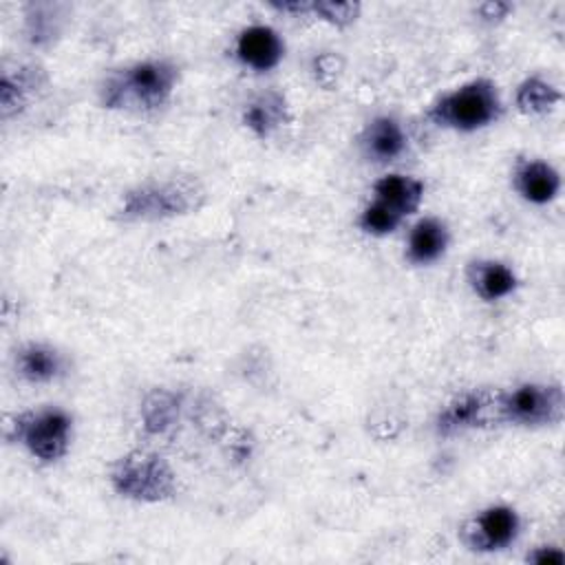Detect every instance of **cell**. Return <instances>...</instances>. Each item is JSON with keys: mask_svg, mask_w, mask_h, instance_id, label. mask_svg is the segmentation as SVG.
I'll return each mask as SVG.
<instances>
[{"mask_svg": "<svg viewBox=\"0 0 565 565\" xmlns=\"http://www.w3.org/2000/svg\"><path fill=\"white\" fill-rule=\"evenodd\" d=\"M179 66L170 60H143L110 71L99 84V104L108 110L157 113L174 95Z\"/></svg>", "mask_w": 565, "mask_h": 565, "instance_id": "1", "label": "cell"}, {"mask_svg": "<svg viewBox=\"0 0 565 565\" xmlns=\"http://www.w3.org/2000/svg\"><path fill=\"white\" fill-rule=\"evenodd\" d=\"M428 119L439 128L475 132L488 128L503 115V102L497 84L488 77H475L444 93L430 108Z\"/></svg>", "mask_w": 565, "mask_h": 565, "instance_id": "2", "label": "cell"}, {"mask_svg": "<svg viewBox=\"0 0 565 565\" xmlns=\"http://www.w3.org/2000/svg\"><path fill=\"white\" fill-rule=\"evenodd\" d=\"M203 203H205V190L192 177L148 181L124 194L119 218L163 221V218L190 214L199 210Z\"/></svg>", "mask_w": 565, "mask_h": 565, "instance_id": "3", "label": "cell"}, {"mask_svg": "<svg viewBox=\"0 0 565 565\" xmlns=\"http://www.w3.org/2000/svg\"><path fill=\"white\" fill-rule=\"evenodd\" d=\"M110 486L119 497L139 503H161L174 497L177 475L161 455L130 450L113 463Z\"/></svg>", "mask_w": 565, "mask_h": 565, "instance_id": "4", "label": "cell"}, {"mask_svg": "<svg viewBox=\"0 0 565 565\" xmlns=\"http://www.w3.org/2000/svg\"><path fill=\"white\" fill-rule=\"evenodd\" d=\"M7 437L40 463H55L71 448L73 417L60 406L31 408L13 417Z\"/></svg>", "mask_w": 565, "mask_h": 565, "instance_id": "5", "label": "cell"}, {"mask_svg": "<svg viewBox=\"0 0 565 565\" xmlns=\"http://www.w3.org/2000/svg\"><path fill=\"white\" fill-rule=\"evenodd\" d=\"M565 408L561 384L527 382L512 391H501L499 413L501 424L514 426H552L558 424Z\"/></svg>", "mask_w": 565, "mask_h": 565, "instance_id": "6", "label": "cell"}, {"mask_svg": "<svg viewBox=\"0 0 565 565\" xmlns=\"http://www.w3.org/2000/svg\"><path fill=\"white\" fill-rule=\"evenodd\" d=\"M521 532V519L514 508L497 503L470 516L461 530V543L472 552H499L510 547Z\"/></svg>", "mask_w": 565, "mask_h": 565, "instance_id": "7", "label": "cell"}, {"mask_svg": "<svg viewBox=\"0 0 565 565\" xmlns=\"http://www.w3.org/2000/svg\"><path fill=\"white\" fill-rule=\"evenodd\" d=\"M501 391L477 388L450 399L437 415L435 428L439 435H457L470 428H486L501 424L499 413Z\"/></svg>", "mask_w": 565, "mask_h": 565, "instance_id": "8", "label": "cell"}, {"mask_svg": "<svg viewBox=\"0 0 565 565\" xmlns=\"http://www.w3.org/2000/svg\"><path fill=\"white\" fill-rule=\"evenodd\" d=\"M236 60L256 73L276 68L285 57V42L269 24H249L238 31L234 42Z\"/></svg>", "mask_w": 565, "mask_h": 565, "instance_id": "9", "label": "cell"}, {"mask_svg": "<svg viewBox=\"0 0 565 565\" xmlns=\"http://www.w3.org/2000/svg\"><path fill=\"white\" fill-rule=\"evenodd\" d=\"M358 146L364 159L375 163H391L406 152L408 137L399 119L393 115H377L362 128Z\"/></svg>", "mask_w": 565, "mask_h": 565, "instance_id": "10", "label": "cell"}, {"mask_svg": "<svg viewBox=\"0 0 565 565\" xmlns=\"http://www.w3.org/2000/svg\"><path fill=\"white\" fill-rule=\"evenodd\" d=\"M512 188L523 201L547 205L561 192V174L543 159H519L512 170Z\"/></svg>", "mask_w": 565, "mask_h": 565, "instance_id": "11", "label": "cell"}, {"mask_svg": "<svg viewBox=\"0 0 565 565\" xmlns=\"http://www.w3.org/2000/svg\"><path fill=\"white\" fill-rule=\"evenodd\" d=\"M466 280L475 296L486 302H497L512 296L519 287V278L514 269L494 258H479L470 260L466 269Z\"/></svg>", "mask_w": 565, "mask_h": 565, "instance_id": "12", "label": "cell"}, {"mask_svg": "<svg viewBox=\"0 0 565 565\" xmlns=\"http://www.w3.org/2000/svg\"><path fill=\"white\" fill-rule=\"evenodd\" d=\"M15 373L29 384H49L66 373L64 355L46 342H26L15 351Z\"/></svg>", "mask_w": 565, "mask_h": 565, "instance_id": "13", "label": "cell"}, {"mask_svg": "<svg viewBox=\"0 0 565 565\" xmlns=\"http://www.w3.org/2000/svg\"><path fill=\"white\" fill-rule=\"evenodd\" d=\"M289 121H291V113H289L287 97L276 88L258 93L243 108V126L258 139L271 137L278 128L287 126Z\"/></svg>", "mask_w": 565, "mask_h": 565, "instance_id": "14", "label": "cell"}, {"mask_svg": "<svg viewBox=\"0 0 565 565\" xmlns=\"http://www.w3.org/2000/svg\"><path fill=\"white\" fill-rule=\"evenodd\" d=\"M450 245V230L439 216L419 218L406 238V260L413 265L437 263Z\"/></svg>", "mask_w": 565, "mask_h": 565, "instance_id": "15", "label": "cell"}, {"mask_svg": "<svg viewBox=\"0 0 565 565\" xmlns=\"http://www.w3.org/2000/svg\"><path fill=\"white\" fill-rule=\"evenodd\" d=\"M426 185L422 179L408 174H386L373 183V201L388 207L402 221L415 214L424 201Z\"/></svg>", "mask_w": 565, "mask_h": 565, "instance_id": "16", "label": "cell"}, {"mask_svg": "<svg viewBox=\"0 0 565 565\" xmlns=\"http://www.w3.org/2000/svg\"><path fill=\"white\" fill-rule=\"evenodd\" d=\"M40 68H18V73H9L4 71L2 73V79H0V110H2V117L9 119L18 113H22L29 104V95L33 88L40 86Z\"/></svg>", "mask_w": 565, "mask_h": 565, "instance_id": "17", "label": "cell"}, {"mask_svg": "<svg viewBox=\"0 0 565 565\" xmlns=\"http://www.w3.org/2000/svg\"><path fill=\"white\" fill-rule=\"evenodd\" d=\"M561 102V93L554 84H550L547 79L532 75L525 77L514 93V104L523 115L536 117V115H545L550 113L556 104Z\"/></svg>", "mask_w": 565, "mask_h": 565, "instance_id": "18", "label": "cell"}, {"mask_svg": "<svg viewBox=\"0 0 565 565\" xmlns=\"http://www.w3.org/2000/svg\"><path fill=\"white\" fill-rule=\"evenodd\" d=\"M179 415L177 395L170 391H154L146 397L141 406V419L148 433L163 435L168 428L174 426Z\"/></svg>", "mask_w": 565, "mask_h": 565, "instance_id": "19", "label": "cell"}, {"mask_svg": "<svg viewBox=\"0 0 565 565\" xmlns=\"http://www.w3.org/2000/svg\"><path fill=\"white\" fill-rule=\"evenodd\" d=\"M402 225V218L377 201H369L358 216V227L371 236H386Z\"/></svg>", "mask_w": 565, "mask_h": 565, "instance_id": "20", "label": "cell"}, {"mask_svg": "<svg viewBox=\"0 0 565 565\" xmlns=\"http://www.w3.org/2000/svg\"><path fill=\"white\" fill-rule=\"evenodd\" d=\"M309 13H316L320 20L333 26H349L360 15V2H331V0H316L309 7Z\"/></svg>", "mask_w": 565, "mask_h": 565, "instance_id": "21", "label": "cell"}, {"mask_svg": "<svg viewBox=\"0 0 565 565\" xmlns=\"http://www.w3.org/2000/svg\"><path fill=\"white\" fill-rule=\"evenodd\" d=\"M53 7H33V13L26 18L29 24V38L33 44H44L51 42L53 35H57V18H51Z\"/></svg>", "mask_w": 565, "mask_h": 565, "instance_id": "22", "label": "cell"}, {"mask_svg": "<svg viewBox=\"0 0 565 565\" xmlns=\"http://www.w3.org/2000/svg\"><path fill=\"white\" fill-rule=\"evenodd\" d=\"M342 66H344L342 57L335 53H322V55L313 57V75L327 88H331L338 82Z\"/></svg>", "mask_w": 565, "mask_h": 565, "instance_id": "23", "label": "cell"}, {"mask_svg": "<svg viewBox=\"0 0 565 565\" xmlns=\"http://www.w3.org/2000/svg\"><path fill=\"white\" fill-rule=\"evenodd\" d=\"M525 561H527V563H536V565H563V563H565V554L561 552V547L543 545V547L532 550V552L525 556Z\"/></svg>", "mask_w": 565, "mask_h": 565, "instance_id": "24", "label": "cell"}, {"mask_svg": "<svg viewBox=\"0 0 565 565\" xmlns=\"http://www.w3.org/2000/svg\"><path fill=\"white\" fill-rule=\"evenodd\" d=\"M512 11V4L508 2H483L477 7V13L483 22H501Z\"/></svg>", "mask_w": 565, "mask_h": 565, "instance_id": "25", "label": "cell"}]
</instances>
